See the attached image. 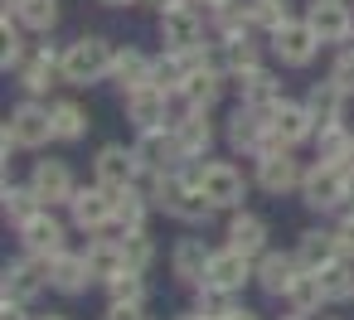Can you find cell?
<instances>
[{"mask_svg":"<svg viewBox=\"0 0 354 320\" xmlns=\"http://www.w3.org/2000/svg\"><path fill=\"white\" fill-rule=\"evenodd\" d=\"M127 117H131L141 131H160V126L170 122V93H165V88H156V83H146V88L127 93Z\"/></svg>","mask_w":354,"mask_h":320,"instance_id":"4fadbf2b","label":"cell"},{"mask_svg":"<svg viewBox=\"0 0 354 320\" xmlns=\"http://www.w3.org/2000/svg\"><path fill=\"white\" fill-rule=\"evenodd\" d=\"M122 252H127V267H136V272H146V267H151V257H156V247H151L146 228L122 233Z\"/></svg>","mask_w":354,"mask_h":320,"instance_id":"60d3db41","label":"cell"},{"mask_svg":"<svg viewBox=\"0 0 354 320\" xmlns=\"http://www.w3.org/2000/svg\"><path fill=\"white\" fill-rule=\"evenodd\" d=\"M286 301H291V310H301V315H310V310H320L330 296H325V281H320V272H296V281L286 286Z\"/></svg>","mask_w":354,"mask_h":320,"instance_id":"83f0119b","label":"cell"},{"mask_svg":"<svg viewBox=\"0 0 354 320\" xmlns=\"http://www.w3.org/2000/svg\"><path fill=\"white\" fill-rule=\"evenodd\" d=\"M151 204H160L170 218H185V223H209V214H214V204H209V194L199 189L194 170H189V175H175V170L156 175Z\"/></svg>","mask_w":354,"mask_h":320,"instance_id":"6da1fadb","label":"cell"},{"mask_svg":"<svg viewBox=\"0 0 354 320\" xmlns=\"http://www.w3.org/2000/svg\"><path fill=\"white\" fill-rule=\"evenodd\" d=\"M306 25L320 35V44L354 39V15H349L344 0H310V6H306Z\"/></svg>","mask_w":354,"mask_h":320,"instance_id":"30bf717a","label":"cell"},{"mask_svg":"<svg viewBox=\"0 0 354 320\" xmlns=\"http://www.w3.org/2000/svg\"><path fill=\"white\" fill-rule=\"evenodd\" d=\"M209 64L223 73V68H233V73H243V68H252L257 64V44L248 39V35H238V39H223L218 44V54H209Z\"/></svg>","mask_w":354,"mask_h":320,"instance_id":"f546056e","label":"cell"},{"mask_svg":"<svg viewBox=\"0 0 354 320\" xmlns=\"http://www.w3.org/2000/svg\"><path fill=\"white\" fill-rule=\"evenodd\" d=\"M194 180H199V189L209 194V204H214V209H238V204L248 199L243 170H233L228 160H209V165H199V170H194Z\"/></svg>","mask_w":354,"mask_h":320,"instance_id":"8992f818","label":"cell"},{"mask_svg":"<svg viewBox=\"0 0 354 320\" xmlns=\"http://www.w3.org/2000/svg\"><path fill=\"white\" fill-rule=\"evenodd\" d=\"M252 276V257L248 252H238V247H223V252H214L209 257V286H223V291H238L243 281Z\"/></svg>","mask_w":354,"mask_h":320,"instance_id":"ffe728a7","label":"cell"},{"mask_svg":"<svg viewBox=\"0 0 354 320\" xmlns=\"http://www.w3.org/2000/svg\"><path fill=\"white\" fill-rule=\"evenodd\" d=\"M20 243H25V252L59 257V252H64V223H59L49 209H39L35 218H25V223H20Z\"/></svg>","mask_w":354,"mask_h":320,"instance_id":"2e32d148","label":"cell"},{"mask_svg":"<svg viewBox=\"0 0 354 320\" xmlns=\"http://www.w3.org/2000/svg\"><path fill=\"white\" fill-rule=\"evenodd\" d=\"M228 247H238V252H248V257H262V252H267V223H262L257 214H238V218L228 223Z\"/></svg>","mask_w":354,"mask_h":320,"instance_id":"484cf974","label":"cell"},{"mask_svg":"<svg viewBox=\"0 0 354 320\" xmlns=\"http://www.w3.org/2000/svg\"><path fill=\"white\" fill-rule=\"evenodd\" d=\"M0 199H6V218H10L15 228L44 209V199L35 194V185H6V194H0Z\"/></svg>","mask_w":354,"mask_h":320,"instance_id":"d6a6232c","label":"cell"},{"mask_svg":"<svg viewBox=\"0 0 354 320\" xmlns=\"http://www.w3.org/2000/svg\"><path fill=\"white\" fill-rule=\"evenodd\" d=\"M30 185H35V194L44 199V209H54V204H73V194H78L73 170H68L64 160H39L35 175H30Z\"/></svg>","mask_w":354,"mask_h":320,"instance_id":"9a60e30c","label":"cell"},{"mask_svg":"<svg viewBox=\"0 0 354 320\" xmlns=\"http://www.w3.org/2000/svg\"><path fill=\"white\" fill-rule=\"evenodd\" d=\"M0 320H30L25 315V301H6V305H0Z\"/></svg>","mask_w":354,"mask_h":320,"instance_id":"bcb514c9","label":"cell"},{"mask_svg":"<svg viewBox=\"0 0 354 320\" xmlns=\"http://www.w3.org/2000/svg\"><path fill=\"white\" fill-rule=\"evenodd\" d=\"M44 320H64V315H44Z\"/></svg>","mask_w":354,"mask_h":320,"instance_id":"9f6ffc18","label":"cell"},{"mask_svg":"<svg viewBox=\"0 0 354 320\" xmlns=\"http://www.w3.org/2000/svg\"><path fill=\"white\" fill-rule=\"evenodd\" d=\"M320 281H325V296L330 301H354V267L344 257H335L330 267H320Z\"/></svg>","mask_w":354,"mask_h":320,"instance_id":"d590c367","label":"cell"},{"mask_svg":"<svg viewBox=\"0 0 354 320\" xmlns=\"http://www.w3.org/2000/svg\"><path fill=\"white\" fill-rule=\"evenodd\" d=\"M194 6H209V10H218V6H228V0H194Z\"/></svg>","mask_w":354,"mask_h":320,"instance_id":"681fc988","label":"cell"},{"mask_svg":"<svg viewBox=\"0 0 354 320\" xmlns=\"http://www.w3.org/2000/svg\"><path fill=\"white\" fill-rule=\"evenodd\" d=\"M88 267H93V276H102V281H112L122 267H127V252H122V238H102V243H93L88 252Z\"/></svg>","mask_w":354,"mask_h":320,"instance_id":"4dcf8cb0","label":"cell"},{"mask_svg":"<svg viewBox=\"0 0 354 320\" xmlns=\"http://www.w3.org/2000/svg\"><path fill=\"white\" fill-rule=\"evenodd\" d=\"M44 141H54V112L39 107V102H20L10 112L6 131H0V151H6V160H10V151H39Z\"/></svg>","mask_w":354,"mask_h":320,"instance_id":"7a4b0ae2","label":"cell"},{"mask_svg":"<svg viewBox=\"0 0 354 320\" xmlns=\"http://www.w3.org/2000/svg\"><path fill=\"white\" fill-rule=\"evenodd\" d=\"M339 252H344V247H339V233H320V228L301 233V243H296V262H301L306 272H320V267H330Z\"/></svg>","mask_w":354,"mask_h":320,"instance_id":"44dd1931","label":"cell"},{"mask_svg":"<svg viewBox=\"0 0 354 320\" xmlns=\"http://www.w3.org/2000/svg\"><path fill=\"white\" fill-rule=\"evenodd\" d=\"M315 112L306 102H277L272 107V146H301L306 136H315Z\"/></svg>","mask_w":354,"mask_h":320,"instance_id":"7c38bea8","label":"cell"},{"mask_svg":"<svg viewBox=\"0 0 354 320\" xmlns=\"http://www.w3.org/2000/svg\"><path fill=\"white\" fill-rule=\"evenodd\" d=\"M272 49H277V59L286 68H306L315 59V49H320V35L306 20H286L281 30H272Z\"/></svg>","mask_w":354,"mask_h":320,"instance_id":"ba28073f","label":"cell"},{"mask_svg":"<svg viewBox=\"0 0 354 320\" xmlns=\"http://www.w3.org/2000/svg\"><path fill=\"white\" fill-rule=\"evenodd\" d=\"M218 78H223L218 68H194V73H189V83H185V102L209 112V107L218 102V93H223V83H218Z\"/></svg>","mask_w":354,"mask_h":320,"instance_id":"1f68e13d","label":"cell"},{"mask_svg":"<svg viewBox=\"0 0 354 320\" xmlns=\"http://www.w3.org/2000/svg\"><path fill=\"white\" fill-rule=\"evenodd\" d=\"M248 25H252V10L248 6H218L214 10V30H218V39H238V35H248Z\"/></svg>","mask_w":354,"mask_h":320,"instance_id":"74e56055","label":"cell"},{"mask_svg":"<svg viewBox=\"0 0 354 320\" xmlns=\"http://www.w3.org/2000/svg\"><path fill=\"white\" fill-rule=\"evenodd\" d=\"M238 88H243V107H277L281 102V83L257 64L238 73Z\"/></svg>","mask_w":354,"mask_h":320,"instance_id":"603a6c76","label":"cell"},{"mask_svg":"<svg viewBox=\"0 0 354 320\" xmlns=\"http://www.w3.org/2000/svg\"><path fill=\"white\" fill-rule=\"evenodd\" d=\"M93 170H97V185H107V189H131V185H136V170H141L136 146H131V151H127V146H102L97 160H93Z\"/></svg>","mask_w":354,"mask_h":320,"instance_id":"5bb4252c","label":"cell"},{"mask_svg":"<svg viewBox=\"0 0 354 320\" xmlns=\"http://www.w3.org/2000/svg\"><path fill=\"white\" fill-rule=\"evenodd\" d=\"M296 272H301V262L286 257V252H262V262H257V281L272 296H286V286L296 281Z\"/></svg>","mask_w":354,"mask_h":320,"instance_id":"d4e9b609","label":"cell"},{"mask_svg":"<svg viewBox=\"0 0 354 320\" xmlns=\"http://www.w3.org/2000/svg\"><path fill=\"white\" fill-rule=\"evenodd\" d=\"M301 199H306L310 209H320V214L349 204V165L315 160V165L306 170V180H301Z\"/></svg>","mask_w":354,"mask_h":320,"instance_id":"277c9868","label":"cell"},{"mask_svg":"<svg viewBox=\"0 0 354 320\" xmlns=\"http://www.w3.org/2000/svg\"><path fill=\"white\" fill-rule=\"evenodd\" d=\"M320 160H330V165H354V136H344L339 126H320Z\"/></svg>","mask_w":354,"mask_h":320,"instance_id":"8d00e7d4","label":"cell"},{"mask_svg":"<svg viewBox=\"0 0 354 320\" xmlns=\"http://www.w3.org/2000/svg\"><path fill=\"white\" fill-rule=\"evenodd\" d=\"M228 320H262V315H252V310H233Z\"/></svg>","mask_w":354,"mask_h":320,"instance_id":"c3c4849f","label":"cell"},{"mask_svg":"<svg viewBox=\"0 0 354 320\" xmlns=\"http://www.w3.org/2000/svg\"><path fill=\"white\" fill-rule=\"evenodd\" d=\"M175 146H180V156L185 160H199V156H209V141H214V131H209V112L204 107H189L175 126Z\"/></svg>","mask_w":354,"mask_h":320,"instance_id":"e0dca14e","label":"cell"},{"mask_svg":"<svg viewBox=\"0 0 354 320\" xmlns=\"http://www.w3.org/2000/svg\"><path fill=\"white\" fill-rule=\"evenodd\" d=\"M301 180H306V170L291 160V146H272L257 156V185L267 194H291V189H301Z\"/></svg>","mask_w":354,"mask_h":320,"instance_id":"52a82bcc","label":"cell"},{"mask_svg":"<svg viewBox=\"0 0 354 320\" xmlns=\"http://www.w3.org/2000/svg\"><path fill=\"white\" fill-rule=\"evenodd\" d=\"M180 320H204V315H199V310H194V315H180Z\"/></svg>","mask_w":354,"mask_h":320,"instance_id":"db71d44e","label":"cell"},{"mask_svg":"<svg viewBox=\"0 0 354 320\" xmlns=\"http://www.w3.org/2000/svg\"><path fill=\"white\" fill-rule=\"evenodd\" d=\"M151 6H160V10H165V6H175V0H151Z\"/></svg>","mask_w":354,"mask_h":320,"instance_id":"f5cc1de1","label":"cell"},{"mask_svg":"<svg viewBox=\"0 0 354 320\" xmlns=\"http://www.w3.org/2000/svg\"><path fill=\"white\" fill-rule=\"evenodd\" d=\"M68 209H73V223H78V228H88V233H102L107 223H117V189H107V185L78 189Z\"/></svg>","mask_w":354,"mask_h":320,"instance_id":"9c48e42d","label":"cell"},{"mask_svg":"<svg viewBox=\"0 0 354 320\" xmlns=\"http://www.w3.org/2000/svg\"><path fill=\"white\" fill-rule=\"evenodd\" d=\"M117 223H122V233L141 228V223H146V194H136V189H117Z\"/></svg>","mask_w":354,"mask_h":320,"instance_id":"ab89813d","label":"cell"},{"mask_svg":"<svg viewBox=\"0 0 354 320\" xmlns=\"http://www.w3.org/2000/svg\"><path fill=\"white\" fill-rule=\"evenodd\" d=\"M112 64H117V54H112L107 39H97V35L73 39V44L64 49V83H78V88L102 83V78L112 73Z\"/></svg>","mask_w":354,"mask_h":320,"instance_id":"3957f363","label":"cell"},{"mask_svg":"<svg viewBox=\"0 0 354 320\" xmlns=\"http://www.w3.org/2000/svg\"><path fill=\"white\" fill-rule=\"evenodd\" d=\"M15 6V20L25 30H54L59 25V0H10Z\"/></svg>","mask_w":354,"mask_h":320,"instance_id":"836d02e7","label":"cell"},{"mask_svg":"<svg viewBox=\"0 0 354 320\" xmlns=\"http://www.w3.org/2000/svg\"><path fill=\"white\" fill-rule=\"evenodd\" d=\"M102 320H146V315H141V301H112Z\"/></svg>","mask_w":354,"mask_h":320,"instance_id":"f6af8a7d","label":"cell"},{"mask_svg":"<svg viewBox=\"0 0 354 320\" xmlns=\"http://www.w3.org/2000/svg\"><path fill=\"white\" fill-rule=\"evenodd\" d=\"M136 160H141V170L165 175V170H175V160H185V156H180V146H175V131L165 136V126H160V131H141V141H136Z\"/></svg>","mask_w":354,"mask_h":320,"instance_id":"ac0fdd59","label":"cell"},{"mask_svg":"<svg viewBox=\"0 0 354 320\" xmlns=\"http://www.w3.org/2000/svg\"><path fill=\"white\" fill-rule=\"evenodd\" d=\"M54 78H64V54L54 59L49 49H39V54L20 59V83H25V93H49Z\"/></svg>","mask_w":354,"mask_h":320,"instance_id":"7402d4cb","label":"cell"},{"mask_svg":"<svg viewBox=\"0 0 354 320\" xmlns=\"http://www.w3.org/2000/svg\"><path fill=\"white\" fill-rule=\"evenodd\" d=\"M344 97H349V93H344L335 78H325V83H315V88H310L306 107L315 112V122H320V126H339V122H344Z\"/></svg>","mask_w":354,"mask_h":320,"instance_id":"cb8c5ba5","label":"cell"},{"mask_svg":"<svg viewBox=\"0 0 354 320\" xmlns=\"http://www.w3.org/2000/svg\"><path fill=\"white\" fill-rule=\"evenodd\" d=\"M248 10H252V25L257 30H281L291 15H286V0H248Z\"/></svg>","mask_w":354,"mask_h":320,"instance_id":"b9f144b4","label":"cell"},{"mask_svg":"<svg viewBox=\"0 0 354 320\" xmlns=\"http://www.w3.org/2000/svg\"><path fill=\"white\" fill-rule=\"evenodd\" d=\"M349 204H354V165H349Z\"/></svg>","mask_w":354,"mask_h":320,"instance_id":"816d5d0a","label":"cell"},{"mask_svg":"<svg viewBox=\"0 0 354 320\" xmlns=\"http://www.w3.org/2000/svg\"><path fill=\"white\" fill-rule=\"evenodd\" d=\"M151 68H156V64H151L141 49H122V54H117V64H112V78L122 83V93H136V88H146V83H151Z\"/></svg>","mask_w":354,"mask_h":320,"instance_id":"f1b7e54d","label":"cell"},{"mask_svg":"<svg viewBox=\"0 0 354 320\" xmlns=\"http://www.w3.org/2000/svg\"><path fill=\"white\" fill-rule=\"evenodd\" d=\"M107 291H112V301H146V281H141L136 267H122V272L107 281Z\"/></svg>","mask_w":354,"mask_h":320,"instance_id":"7bdbcfd3","label":"cell"},{"mask_svg":"<svg viewBox=\"0 0 354 320\" xmlns=\"http://www.w3.org/2000/svg\"><path fill=\"white\" fill-rule=\"evenodd\" d=\"M160 39H165V49H175V54L204 44V15L194 10V0H175V6L160 10Z\"/></svg>","mask_w":354,"mask_h":320,"instance_id":"5b68a950","label":"cell"},{"mask_svg":"<svg viewBox=\"0 0 354 320\" xmlns=\"http://www.w3.org/2000/svg\"><path fill=\"white\" fill-rule=\"evenodd\" d=\"M102 6H112V10H117V6H136V0H102Z\"/></svg>","mask_w":354,"mask_h":320,"instance_id":"f907efd6","label":"cell"},{"mask_svg":"<svg viewBox=\"0 0 354 320\" xmlns=\"http://www.w3.org/2000/svg\"><path fill=\"white\" fill-rule=\"evenodd\" d=\"M49 281H54L59 291L78 296V291L93 281V267H88V257H78V252H59V257H54V272H49Z\"/></svg>","mask_w":354,"mask_h":320,"instance_id":"4316f807","label":"cell"},{"mask_svg":"<svg viewBox=\"0 0 354 320\" xmlns=\"http://www.w3.org/2000/svg\"><path fill=\"white\" fill-rule=\"evenodd\" d=\"M286 320H301V310H296V315H286Z\"/></svg>","mask_w":354,"mask_h":320,"instance_id":"11a10c76","label":"cell"},{"mask_svg":"<svg viewBox=\"0 0 354 320\" xmlns=\"http://www.w3.org/2000/svg\"><path fill=\"white\" fill-rule=\"evenodd\" d=\"M49 112H54V141H78L88 131V112L78 102H54Z\"/></svg>","mask_w":354,"mask_h":320,"instance_id":"e575fe53","label":"cell"},{"mask_svg":"<svg viewBox=\"0 0 354 320\" xmlns=\"http://www.w3.org/2000/svg\"><path fill=\"white\" fill-rule=\"evenodd\" d=\"M339 247H344V252H354V214L339 223Z\"/></svg>","mask_w":354,"mask_h":320,"instance_id":"7dc6e473","label":"cell"},{"mask_svg":"<svg viewBox=\"0 0 354 320\" xmlns=\"http://www.w3.org/2000/svg\"><path fill=\"white\" fill-rule=\"evenodd\" d=\"M49 272H54V257H39V252H30L25 262H10L6 267V301H35L44 291Z\"/></svg>","mask_w":354,"mask_h":320,"instance_id":"8fae6325","label":"cell"},{"mask_svg":"<svg viewBox=\"0 0 354 320\" xmlns=\"http://www.w3.org/2000/svg\"><path fill=\"white\" fill-rule=\"evenodd\" d=\"M330 78L344 88V93H354V49H344L339 59H335V68H330Z\"/></svg>","mask_w":354,"mask_h":320,"instance_id":"ee69618b","label":"cell"},{"mask_svg":"<svg viewBox=\"0 0 354 320\" xmlns=\"http://www.w3.org/2000/svg\"><path fill=\"white\" fill-rule=\"evenodd\" d=\"M238 305H233V291H223V286H199V315L204 320H228Z\"/></svg>","mask_w":354,"mask_h":320,"instance_id":"f35d334b","label":"cell"},{"mask_svg":"<svg viewBox=\"0 0 354 320\" xmlns=\"http://www.w3.org/2000/svg\"><path fill=\"white\" fill-rule=\"evenodd\" d=\"M209 247L199 243V238H180L175 243V252H170V267H175V276L185 281V286H204V276H209Z\"/></svg>","mask_w":354,"mask_h":320,"instance_id":"d6986e66","label":"cell"}]
</instances>
